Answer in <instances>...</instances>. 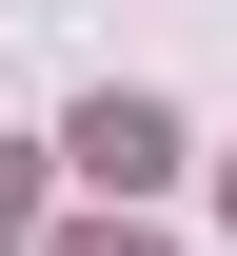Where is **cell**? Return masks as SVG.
<instances>
[{
    "instance_id": "cell-2",
    "label": "cell",
    "mask_w": 237,
    "mask_h": 256,
    "mask_svg": "<svg viewBox=\"0 0 237 256\" xmlns=\"http://www.w3.org/2000/svg\"><path fill=\"white\" fill-rule=\"evenodd\" d=\"M20 217H40V178H20V158H0V236H20Z\"/></svg>"
},
{
    "instance_id": "cell-1",
    "label": "cell",
    "mask_w": 237,
    "mask_h": 256,
    "mask_svg": "<svg viewBox=\"0 0 237 256\" xmlns=\"http://www.w3.org/2000/svg\"><path fill=\"white\" fill-rule=\"evenodd\" d=\"M60 158L99 178V197H158V178H178V118H158V98H79V138H60Z\"/></svg>"
},
{
    "instance_id": "cell-3",
    "label": "cell",
    "mask_w": 237,
    "mask_h": 256,
    "mask_svg": "<svg viewBox=\"0 0 237 256\" xmlns=\"http://www.w3.org/2000/svg\"><path fill=\"white\" fill-rule=\"evenodd\" d=\"M60 256H158V236H60Z\"/></svg>"
}]
</instances>
